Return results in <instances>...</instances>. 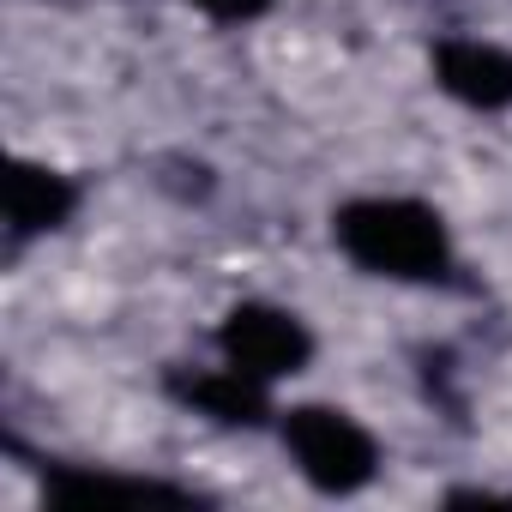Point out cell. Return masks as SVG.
<instances>
[{
  "label": "cell",
  "mask_w": 512,
  "mask_h": 512,
  "mask_svg": "<svg viewBox=\"0 0 512 512\" xmlns=\"http://www.w3.org/2000/svg\"><path fill=\"white\" fill-rule=\"evenodd\" d=\"M434 79L446 97H458L470 109H506L512 103V55L494 43H440Z\"/></svg>",
  "instance_id": "5"
},
{
  "label": "cell",
  "mask_w": 512,
  "mask_h": 512,
  "mask_svg": "<svg viewBox=\"0 0 512 512\" xmlns=\"http://www.w3.org/2000/svg\"><path fill=\"white\" fill-rule=\"evenodd\" d=\"M169 398H181L187 410L223 422V428H260L272 416V398H266V380H253L241 374L235 362L229 368H211V374H187L175 368L169 374Z\"/></svg>",
  "instance_id": "4"
},
{
  "label": "cell",
  "mask_w": 512,
  "mask_h": 512,
  "mask_svg": "<svg viewBox=\"0 0 512 512\" xmlns=\"http://www.w3.org/2000/svg\"><path fill=\"white\" fill-rule=\"evenodd\" d=\"M332 235L350 260L374 278H440L452 247H446V223L422 205V199H350L332 217Z\"/></svg>",
  "instance_id": "1"
},
{
  "label": "cell",
  "mask_w": 512,
  "mask_h": 512,
  "mask_svg": "<svg viewBox=\"0 0 512 512\" xmlns=\"http://www.w3.org/2000/svg\"><path fill=\"white\" fill-rule=\"evenodd\" d=\"M43 488H49V500H61V506H85V500H193V488H175V482L109 476V470H79V464L49 470Z\"/></svg>",
  "instance_id": "7"
},
{
  "label": "cell",
  "mask_w": 512,
  "mask_h": 512,
  "mask_svg": "<svg viewBox=\"0 0 512 512\" xmlns=\"http://www.w3.org/2000/svg\"><path fill=\"white\" fill-rule=\"evenodd\" d=\"M284 446H290V458L302 464V476H308L320 494H356V488H368L374 470H380L374 434H368L356 416L332 410V404H302V410H290V416H284Z\"/></svg>",
  "instance_id": "2"
},
{
  "label": "cell",
  "mask_w": 512,
  "mask_h": 512,
  "mask_svg": "<svg viewBox=\"0 0 512 512\" xmlns=\"http://www.w3.org/2000/svg\"><path fill=\"white\" fill-rule=\"evenodd\" d=\"M193 7L205 19H217V25H247V19H260L272 0H193Z\"/></svg>",
  "instance_id": "8"
},
{
  "label": "cell",
  "mask_w": 512,
  "mask_h": 512,
  "mask_svg": "<svg viewBox=\"0 0 512 512\" xmlns=\"http://www.w3.org/2000/svg\"><path fill=\"white\" fill-rule=\"evenodd\" d=\"M79 205V187L43 163H13L7 175V223L13 235H43V229H61Z\"/></svg>",
  "instance_id": "6"
},
{
  "label": "cell",
  "mask_w": 512,
  "mask_h": 512,
  "mask_svg": "<svg viewBox=\"0 0 512 512\" xmlns=\"http://www.w3.org/2000/svg\"><path fill=\"white\" fill-rule=\"evenodd\" d=\"M217 350H223L241 374H253V380H284V374H302V368H308L314 338H308V326H302L296 314H284V308L241 302V308L223 314Z\"/></svg>",
  "instance_id": "3"
}]
</instances>
